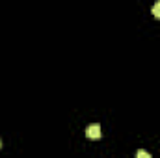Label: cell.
<instances>
[{"label":"cell","instance_id":"3957f363","mask_svg":"<svg viewBox=\"0 0 160 158\" xmlns=\"http://www.w3.org/2000/svg\"><path fill=\"white\" fill-rule=\"evenodd\" d=\"M136 158H153V156H151L147 151H138V153H136Z\"/></svg>","mask_w":160,"mask_h":158},{"label":"cell","instance_id":"277c9868","mask_svg":"<svg viewBox=\"0 0 160 158\" xmlns=\"http://www.w3.org/2000/svg\"><path fill=\"white\" fill-rule=\"evenodd\" d=\"M0 145H2V140H0Z\"/></svg>","mask_w":160,"mask_h":158},{"label":"cell","instance_id":"6da1fadb","mask_svg":"<svg viewBox=\"0 0 160 158\" xmlns=\"http://www.w3.org/2000/svg\"><path fill=\"white\" fill-rule=\"evenodd\" d=\"M86 136H88L89 140H99V138H101V125H99V123L89 125V126L86 128Z\"/></svg>","mask_w":160,"mask_h":158},{"label":"cell","instance_id":"7a4b0ae2","mask_svg":"<svg viewBox=\"0 0 160 158\" xmlns=\"http://www.w3.org/2000/svg\"><path fill=\"white\" fill-rule=\"evenodd\" d=\"M151 13H153L157 19H160V2H155V4H153V7H151Z\"/></svg>","mask_w":160,"mask_h":158}]
</instances>
